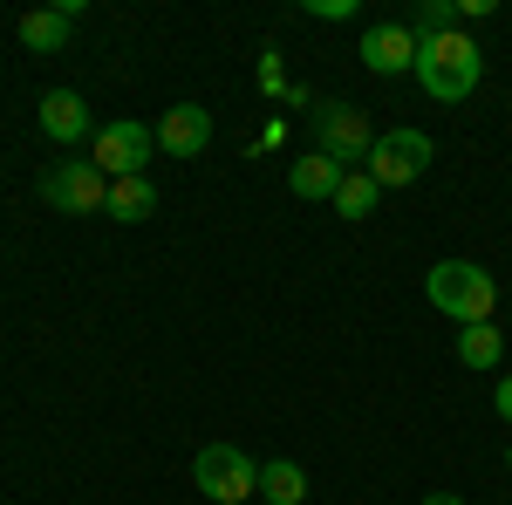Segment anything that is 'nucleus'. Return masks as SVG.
Returning <instances> with one entry per match:
<instances>
[{"mask_svg": "<svg viewBox=\"0 0 512 505\" xmlns=\"http://www.w3.org/2000/svg\"><path fill=\"white\" fill-rule=\"evenodd\" d=\"M478 76H485V48H478L472 35H424L417 41V82L431 89L437 103H465L478 89Z\"/></svg>", "mask_w": 512, "mask_h": 505, "instance_id": "nucleus-1", "label": "nucleus"}, {"mask_svg": "<svg viewBox=\"0 0 512 505\" xmlns=\"http://www.w3.org/2000/svg\"><path fill=\"white\" fill-rule=\"evenodd\" d=\"M424 294H431V308L451 314L458 328L492 321V308H499V280L478 267V260H437V267L424 273Z\"/></svg>", "mask_w": 512, "mask_h": 505, "instance_id": "nucleus-2", "label": "nucleus"}, {"mask_svg": "<svg viewBox=\"0 0 512 505\" xmlns=\"http://www.w3.org/2000/svg\"><path fill=\"white\" fill-rule=\"evenodd\" d=\"M192 485L212 505H246V499H260V465L239 444H205L192 458Z\"/></svg>", "mask_w": 512, "mask_h": 505, "instance_id": "nucleus-3", "label": "nucleus"}, {"mask_svg": "<svg viewBox=\"0 0 512 505\" xmlns=\"http://www.w3.org/2000/svg\"><path fill=\"white\" fill-rule=\"evenodd\" d=\"M158 151V130L137 117H117V123H96V137H89V164L103 171V178H144V164Z\"/></svg>", "mask_w": 512, "mask_h": 505, "instance_id": "nucleus-4", "label": "nucleus"}, {"mask_svg": "<svg viewBox=\"0 0 512 505\" xmlns=\"http://www.w3.org/2000/svg\"><path fill=\"white\" fill-rule=\"evenodd\" d=\"M437 144L424 137V130H376V144H369V178L383 185V192H403V185H417L424 171H431Z\"/></svg>", "mask_w": 512, "mask_h": 505, "instance_id": "nucleus-5", "label": "nucleus"}, {"mask_svg": "<svg viewBox=\"0 0 512 505\" xmlns=\"http://www.w3.org/2000/svg\"><path fill=\"white\" fill-rule=\"evenodd\" d=\"M315 137H321L315 151L335 157L342 171H349V164H362V157H369V144H376L369 117H362V110H349V103H321V110H315Z\"/></svg>", "mask_w": 512, "mask_h": 505, "instance_id": "nucleus-6", "label": "nucleus"}, {"mask_svg": "<svg viewBox=\"0 0 512 505\" xmlns=\"http://www.w3.org/2000/svg\"><path fill=\"white\" fill-rule=\"evenodd\" d=\"M41 198L55 205V212H103L110 205V178L96 171V164H48V178H41Z\"/></svg>", "mask_w": 512, "mask_h": 505, "instance_id": "nucleus-7", "label": "nucleus"}, {"mask_svg": "<svg viewBox=\"0 0 512 505\" xmlns=\"http://www.w3.org/2000/svg\"><path fill=\"white\" fill-rule=\"evenodd\" d=\"M362 69H376V76H403V69H417V35L403 28V21H376V28H362Z\"/></svg>", "mask_w": 512, "mask_h": 505, "instance_id": "nucleus-8", "label": "nucleus"}, {"mask_svg": "<svg viewBox=\"0 0 512 505\" xmlns=\"http://www.w3.org/2000/svg\"><path fill=\"white\" fill-rule=\"evenodd\" d=\"M41 137H55V144L96 137V117H89V103H82L76 89H48V96H41Z\"/></svg>", "mask_w": 512, "mask_h": 505, "instance_id": "nucleus-9", "label": "nucleus"}, {"mask_svg": "<svg viewBox=\"0 0 512 505\" xmlns=\"http://www.w3.org/2000/svg\"><path fill=\"white\" fill-rule=\"evenodd\" d=\"M212 144V110H198V103H178V110H164L158 123V151L171 157H198Z\"/></svg>", "mask_w": 512, "mask_h": 505, "instance_id": "nucleus-10", "label": "nucleus"}, {"mask_svg": "<svg viewBox=\"0 0 512 505\" xmlns=\"http://www.w3.org/2000/svg\"><path fill=\"white\" fill-rule=\"evenodd\" d=\"M349 171L335 164V157H321V151H308V157H294L287 164V185H294V198H335V185H342Z\"/></svg>", "mask_w": 512, "mask_h": 505, "instance_id": "nucleus-11", "label": "nucleus"}, {"mask_svg": "<svg viewBox=\"0 0 512 505\" xmlns=\"http://www.w3.org/2000/svg\"><path fill=\"white\" fill-rule=\"evenodd\" d=\"M69 14L62 7H35V14H21V48H35V55H62L69 48Z\"/></svg>", "mask_w": 512, "mask_h": 505, "instance_id": "nucleus-12", "label": "nucleus"}, {"mask_svg": "<svg viewBox=\"0 0 512 505\" xmlns=\"http://www.w3.org/2000/svg\"><path fill=\"white\" fill-rule=\"evenodd\" d=\"M103 212L123 219V226H137V219L158 212V185H151V178H110V205H103Z\"/></svg>", "mask_w": 512, "mask_h": 505, "instance_id": "nucleus-13", "label": "nucleus"}, {"mask_svg": "<svg viewBox=\"0 0 512 505\" xmlns=\"http://www.w3.org/2000/svg\"><path fill=\"white\" fill-rule=\"evenodd\" d=\"M260 499H267V505H301V499H308V471L294 465V458L260 465Z\"/></svg>", "mask_w": 512, "mask_h": 505, "instance_id": "nucleus-14", "label": "nucleus"}, {"mask_svg": "<svg viewBox=\"0 0 512 505\" xmlns=\"http://www.w3.org/2000/svg\"><path fill=\"white\" fill-rule=\"evenodd\" d=\"M499 355H506V335H499L492 321L458 328V362H465V369H499Z\"/></svg>", "mask_w": 512, "mask_h": 505, "instance_id": "nucleus-15", "label": "nucleus"}, {"mask_svg": "<svg viewBox=\"0 0 512 505\" xmlns=\"http://www.w3.org/2000/svg\"><path fill=\"white\" fill-rule=\"evenodd\" d=\"M376 198H383V185H376L369 171H349V178L335 185V198H328V205H335L342 219H369V212H376Z\"/></svg>", "mask_w": 512, "mask_h": 505, "instance_id": "nucleus-16", "label": "nucleus"}, {"mask_svg": "<svg viewBox=\"0 0 512 505\" xmlns=\"http://www.w3.org/2000/svg\"><path fill=\"white\" fill-rule=\"evenodd\" d=\"M451 28H458V7L451 0H431V7H417V28L410 35L424 41V35H451Z\"/></svg>", "mask_w": 512, "mask_h": 505, "instance_id": "nucleus-17", "label": "nucleus"}, {"mask_svg": "<svg viewBox=\"0 0 512 505\" xmlns=\"http://www.w3.org/2000/svg\"><path fill=\"white\" fill-rule=\"evenodd\" d=\"M355 7H362V0H308V14H315V21H349Z\"/></svg>", "mask_w": 512, "mask_h": 505, "instance_id": "nucleus-18", "label": "nucleus"}, {"mask_svg": "<svg viewBox=\"0 0 512 505\" xmlns=\"http://www.w3.org/2000/svg\"><path fill=\"white\" fill-rule=\"evenodd\" d=\"M492 403H499V417H506V424H512V376H506V383H499V389H492Z\"/></svg>", "mask_w": 512, "mask_h": 505, "instance_id": "nucleus-19", "label": "nucleus"}, {"mask_svg": "<svg viewBox=\"0 0 512 505\" xmlns=\"http://www.w3.org/2000/svg\"><path fill=\"white\" fill-rule=\"evenodd\" d=\"M424 505H465V499H458V492H431Z\"/></svg>", "mask_w": 512, "mask_h": 505, "instance_id": "nucleus-20", "label": "nucleus"}, {"mask_svg": "<svg viewBox=\"0 0 512 505\" xmlns=\"http://www.w3.org/2000/svg\"><path fill=\"white\" fill-rule=\"evenodd\" d=\"M506 465H512V451H506Z\"/></svg>", "mask_w": 512, "mask_h": 505, "instance_id": "nucleus-21", "label": "nucleus"}]
</instances>
